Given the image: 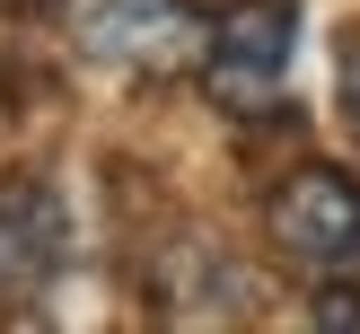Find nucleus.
<instances>
[{
	"instance_id": "20e7f679",
	"label": "nucleus",
	"mask_w": 360,
	"mask_h": 334,
	"mask_svg": "<svg viewBox=\"0 0 360 334\" xmlns=\"http://www.w3.org/2000/svg\"><path fill=\"white\" fill-rule=\"evenodd\" d=\"M62 255H70L62 193H53V185H35V176L0 185V299L44 290V281L62 273Z\"/></svg>"
},
{
	"instance_id": "423d86ee",
	"label": "nucleus",
	"mask_w": 360,
	"mask_h": 334,
	"mask_svg": "<svg viewBox=\"0 0 360 334\" xmlns=\"http://www.w3.org/2000/svg\"><path fill=\"white\" fill-rule=\"evenodd\" d=\"M0 9H27V0H0Z\"/></svg>"
},
{
	"instance_id": "f257e3e1",
	"label": "nucleus",
	"mask_w": 360,
	"mask_h": 334,
	"mask_svg": "<svg viewBox=\"0 0 360 334\" xmlns=\"http://www.w3.org/2000/svg\"><path fill=\"white\" fill-rule=\"evenodd\" d=\"M62 35L115 79H193L211 18L193 0H62Z\"/></svg>"
},
{
	"instance_id": "7ed1b4c3",
	"label": "nucleus",
	"mask_w": 360,
	"mask_h": 334,
	"mask_svg": "<svg viewBox=\"0 0 360 334\" xmlns=\"http://www.w3.org/2000/svg\"><path fill=\"white\" fill-rule=\"evenodd\" d=\"M273 246L299 264V273H360V176L343 167H299L273 185V211H264Z\"/></svg>"
},
{
	"instance_id": "39448f33",
	"label": "nucleus",
	"mask_w": 360,
	"mask_h": 334,
	"mask_svg": "<svg viewBox=\"0 0 360 334\" xmlns=\"http://www.w3.org/2000/svg\"><path fill=\"white\" fill-rule=\"evenodd\" d=\"M343 115H352V132H360V35L343 44Z\"/></svg>"
},
{
	"instance_id": "f03ea898",
	"label": "nucleus",
	"mask_w": 360,
	"mask_h": 334,
	"mask_svg": "<svg viewBox=\"0 0 360 334\" xmlns=\"http://www.w3.org/2000/svg\"><path fill=\"white\" fill-rule=\"evenodd\" d=\"M290 44H299V18L290 0H238L229 18H211V44L193 79L211 88L220 115H264L290 79Z\"/></svg>"
}]
</instances>
